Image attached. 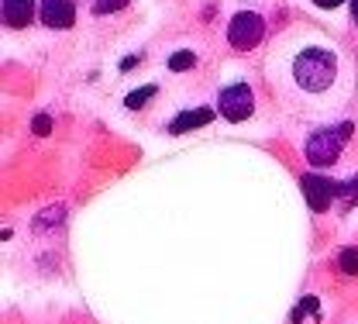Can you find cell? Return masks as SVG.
<instances>
[{
	"label": "cell",
	"mask_w": 358,
	"mask_h": 324,
	"mask_svg": "<svg viewBox=\"0 0 358 324\" xmlns=\"http://www.w3.org/2000/svg\"><path fill=\"white\" fill-rule=\"evenodd\" d=\"M3 21H7V28H28L31 21H35V0H3Z\"/></svg>",
	"instance_id": "cell-8"
},
{
	"label": "cell",
	"mask_w": 358,
	"mask_h": 324,
	"mask_svg": "<svg viewBox=\"0 0 358 324\" xmlns=\"http://www.w3.org/2000/svg\"><path fill=\"white\" fill-rule=\"evenodd\" d=\"M268 90L289 111L307 121L327 125L355 90V66L348 52L324 31H286L266 62Z\"/></svg>",
	"instance_id": "cell-1"
},
{
	"label": "cell",
	"mask_w": 358,
	"mask_h": 324,
	"mask_svg": "<svg viewBox=\"0 0 358 324\" xmlns=\"http://www.w3.org/2000/svg\"><path fill=\"white\" fill-rule=\"evenodd\" d=\"M266 38V17L255 14V10H238L227 24V42L238 48V52H252Z\"/></svg>",
	"instance_id": "cell-3"
},
{
	"label": "cell",
	"mask_w": 358,
	"mask_h": 324,
	"mask_svg": "<svg viewBox=\"0 0 358 324\" xmlns=\"http://www.w3.org/2000/svg\"><path fill=\"white\" fill-rule=\"evenodd\" d=\"M300 190H303V197H307L310 211L324 214V211L341 197V190H345V186H338L334 180H324V176H317V173H307V176L300 180Z\"/></svg>",
	"instance_id": "cell-5"
},
{
	"label": "cell",
	"mask_w": 358,
	"mask_h": 324,
	"mask_svg": "<svg viewBox=\"0 0 358 324\" xmlns=\"http://www.w3.org/2000/svg\"><path fill=\"white\" fill-rule=\"evenodd\" d=\"M42 24L52 31H66L76 24V3L73 0H42Z\"/></svg>",
	"instance_id": "cell-6"
},
{
	"label": "cell",
	"mask_w": 358,
	"mask_h": 324,
	"mask_svg": "<svg viewBox=\"0 0 358 324\" xmlns=\"http://www.w3.org/2000/svg\"><path fill=\"white\" fill-rule=\"evenodd\" d=\"M310 3H317V7H324V10H334V7H341L345 0H310Z\"/></svg>",
	"instance_id": "cell-14"
},
{
	"label": "cell",
	"mask_w": 358,
	"mask_h": 324,
	"mask_svg": "<svg viewBox=\"0 0 358 324\" xmlns=\"http://www.w3.org/2000/svg\"><path fill=\"white\" fill-rule=\"evenodd\" d=\"M214 121V111L210 107H189V111H182L176 121H169V135H186V132H193V128H203V125H210Z\"/></svg>",
	"instance_id": "cell-7"
},
{
	"label": "cell",
	"mask_w": 358,
	"mask_h": 324,
	"mask_svg": "<svg viewBox=\"0 0 358 324\" xmlns=\"http://www.w3.org/2000/svg\"><path fill=\"white\" fill-rule=\"evenodd\" d=\"M155 87H141V90H134V93H128V100H124V107H128V111H138V107H145V104H148V100H152V97H155Z\"/></svg>",
	"instance_id": "cell-10"
},
{
	"label": "cell",
	"mask_w": 358,
	"mask_h": 324,
	"mask_svg": "<svg viewBox=\"0 0 358 324\" xmlns=\"http://www.w3.org/2000/svg\"><path fill=\"white\" fill-rule=\"evenodd\" d=\"M31 128H35V135H48V132H52V118H48V114H38Z\"/></svg>",
	"instance_id": "cell-13"
},
{
	"label": "cell",
	"mask_w": 358,
	"mask_h": 324,
	"mask_svg": "<svg viewBox=\"0 0 358 324\" xmlns=\"http://www.w3.org/2000/svg\"><path fill=\"white\" fill-rule=\"evenodd\" d=\"M217 111H221L227 121H248L255 114V90L248 83H231L224 87L221 97H217Z\"/></svg>",
	"instance_id": "cell-4"
},
{
	"label": "cell",
	"mask_w": 358,
	"mask_h": 324,
	"mask_svg": "<svg viewBox=\"0 0 358 324\" xmlns=\"http://www.w3.org/2000/svg\"><path fill=\"white\" fill-rule=\"evenodd\" d=\"M355 139V128L352 121H327V125H317L307 141H303V155L313 169H331V166H341L348 148Z\"/></svg>",
	"instance_id": "cell-2"
},
{
	"label": "cell",
	"mask_w": 358,
	"mask_h": 324,
	"mask_svg": "<svg viewBox=\"0 0 358 324\" xmlns=\"http://www.w3.org/2000/svg\"><path fill=\"white\" fill-rule=\"evenodd\" d=\"M338 266H341V273L358 276V248H345V252L338 255Z\"/></svg>",
	"instance_id": "cell-11"
},
{
	"label": "cell",
	"mask_w": 358,
	"mask_h": 324,
	"mask_svg": "<svg viewBox=\"0 0 358 324\" xmlns=\"http://www.w3.org/2000/svg\"><path fill=\"white\" fill-rule=\"evenodd\" d=\"M352 17H355V24H358V0H352Z\"/></svg>",
	"instance_id": "cell-15"
},
{
	"label": "cell",
	"mask_w": 358,
	"mask_h": 324,
	"mask_svg": "<svg viewBox=\"0 0 358 324\" xmlns=\"http://www.w3.org/2000/svg\"><path fill=\"white\" fill-rule=\"evenodd\" d=\"M193 66H196V52H193V48H179V52L169 55V69H173V73H186V69H193Z\"/></svg>",
	"instance_id": "cell-9"
},
{
	"label": "cell",
	"mask_w": 358,
	"mask_h": 324,
	"mask_svg": "<svg viewBox=\"0 0 358 324\" xmlns=\"http://www.w3.org/2000/svg\"><path fill=\"white\" fill-rule=\"evenodd\" d=\"M131 0H93V14H114V10H124Z\"/></svg>",
	"instance_id": "cell-12"
}]
</instances>
